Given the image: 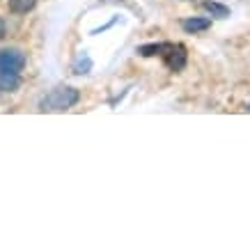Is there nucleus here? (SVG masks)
<instances>
[{
    "mask_svg": "<svg viewBox=\"0 0 250 250\" xmlns=\"http://www.w3.org/2000/svg\"><path fill=\"white\" fill-rule=\"evenodd\" d=\"M167 44H147V46H140L138 48V53L143 55V58H152V55H161L166 51Z\"/></svg>",
    "mask_w": 250,
    "mask_h": 250,
    "instance_id": "nucleus-8",
    "label": "nucleus"
},
{
    "mask_svg": "<svg viewBox=\"0 0 250 250\" xmlns=\"http://www.w3.org/2000/svg\"><path fill=\"white\" fill-rule=\"evenodd\" d=\"M21 85V76L14 71H0V90L2 92H16Z\"/></svg>",
    "mask_w": 250,
    "mask_h": 250,
    "instance_id": "nucleus-4",
    "label": "nucleus"
},
{
    "mask_svg": "<svg viewBox=\"0 0 250 250\" xmlns=\"http://www.w3.org/2000/svg\"><path fill=\"white\" fill-rule=\"evenodd\" d=\"M81 92L76 87H55L39 101V110L44 113H55V110H67V108L76 106Z\"/></svg>",
    "mask_w": 250,
    "mask_h": 250,
    "instance_id": "nucleus-1",
    "label": "nucleus"
},
{
    "mask_svg": "<svg viewBox=\"0 0 250 250\" xmlns=\"http://www.w3.org/2000/svg\"><path fill=\"white\" fill-rule=\"evenodd\" d=\"M7 5L16 14H28V12L37 5V0H7Z\"/></svg>",
    "mask_w": 250,
    "mask_h": 250,
    "instance_id": "nucleus-7",
    "label": "nucleus"
},
{
    "mask_svg": "<svg viewBox=\"0 0 250 250\" xmlns=\"http://www.w3.org/2000/svg\"><path fill=\"white\" fill-rule=\"evenodd\" d=\"M202 7H205L211 16H216V19H228L229 16V7L220 5V2H213V0H205V5H202Z\"/></svg>",
    "mask_w": 250,
    "mask_h": 250,
    "instance_id": "nucleus-6",
    "label": "nucleus"
},
{
    "mask_svg": "<svg viewBox=\"0 0 250 250\" xmlns=\"http://www.w3.org/2000/svg\"><path fill=\"white\" fill-rule=\"evenodd\" d=\"M163 58H166V64L172 71H182L184 67H186V48H184L182 44H167L166 51H163Z\"/></svg>",
    "mask_w": 250,
    "mask_h": 250,
    "instance_id": "nucleus-3",
    "label": "nucleus"
},
{
    "mask_svg": "<svg viewBox=\"0 0 250 250\" xmlns=\"http://www.w3.org/2000/svg\"><path fill=\"white\" fill-rule=\"evenodd\" d=\"M209 25H211V21H209V19H186V21H182L184 32H188V35H195V32H205Z\"/></svg>",
    "mask_w": 250,
    "mask_h": 250,
    "instance_id": "nucleus-5",
    "label": "nucleus"
},
{
    "mask_svg": "<svg viewBox=\"0 0 250 250\" xmlns=\"http://www.w3.org/2000/svg\"><path fill=\"white\" fill-rule=\"evenodd\" d=\"M23 67H25V55L19 48H2L0 51V71L21 74Z\"/></svg>",
    "mask_w": 250,
    "mask_h": 250,
    "instance_id": "nucleus-2",
    "label": "nucleus"
},
{
    "mask_svg": "<svg viewBox=\"0 0 250 250\" xmlns=\"http://www.w3.org/2000/svg\"><path fill=\"white\" fill-rule=\"evenodd\" d=\"M92 67V60L90 58H87V60H85V64H83V60H78L76 64H74V71H76V74H87V69Z\"/></svg>",
    "mask_w": 250,
    "mask_h": 250,
    "instance_id": "nucleus-9",
    "label": "nucleus"
},
{
    "mask_svg": "<svg viewBox=\"0 0 250 250\" xmlns=\"http://www.w3.org/2000/svg\"><path fill=\"white\" fill-rule=\"evenodd\" d=\"M5 32H7V28H5V21H2V19H0V39L5 37Z\"/></svg>",
    "mask_w": 250,
    "mask_h": 250,
    "instance_id": "nucleus-10",
    "label": "nucleus"
}]
</instances>
